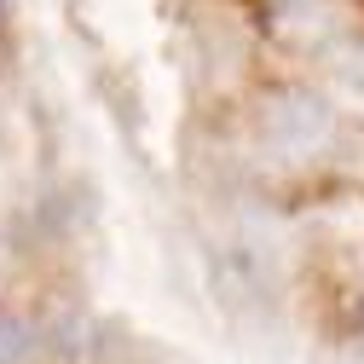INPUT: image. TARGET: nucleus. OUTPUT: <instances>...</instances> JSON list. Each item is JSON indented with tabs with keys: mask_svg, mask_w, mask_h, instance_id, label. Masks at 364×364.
<instances>
[{
	"mask_svg": "<svg viewBox=\"0 0 364 364\" xmlns=\"http://www.w3.org/2000/svg\"><path fill=\"white\" fill-rule=\"evenodd\" d=\"M255 139L272 162L284 168H301L312 156H324L330 139H336V110L306 93V87H278L255 105Z\"/></svg>",
	"mask_w": 364,
	"mask_h": 364,
	"instance_id": "obj_1",
	"label": "nucleus"
},
{
	"mask_svg": "<svg viewBox=\"0 0 364 364\" xmlns=\"http://www.w3.org/2000/svg\"><path fill=\"white\" fill-rule=\"evenodd\" d=\"M208 272H214V295L232 312H266L278 301V260L249 232H220L208 243Z\"/></svg>",
	"mask_w": 364,
	"mask_h": 364,
	"instance_id": "obj_2",
	"label": "nucleus"
},
{
	"mask_svg": "<svg viewBox=\"0 0 364 364\" xmlns=\"http://www.w3.org/2000/svg\"><path fill=\"white\" fill-rule=\"evenodd\" d=\"M272 29L295 47H330L353 29L347 0H272Z\"/></svg>",
	"mask_w": 364,
	"mask_h": 364,
	"instance_id": "obj_3",
	"label": "nucleus"
},
{
	"mask_svg": "<svg viewBox=\"0 0 364 364\" xmlns=\"http://www.w3.org/2000/svg\"><path fill=\"white\" fill-rule=\"evenodd\" d=\"M35 358H41V330L23 312L0 306V364H35Z\"/></svg>",
	"mask_w": 364,
	"mask_h": 364,
	"instance_id": "obj_4",
	"label": "nucleus"
},
{
	"mask_svg": "<svg viewBox=\"0 0 364 364\" xmlns=\"http://www.w3.org/2000/svg\"><path fill=\"white\" fill-rule=\"evenodd\" d=\"M347 75H353V81H358V87H364V47H358V53H353V64H347Z\"/></svg>",
	"mask_w": 364,
	"mask_h": 364,
	"instance_id": "obj_5",
	"label": "nucleus"
}]
</instances>
